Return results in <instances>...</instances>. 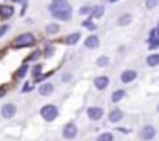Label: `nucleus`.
<instances>
[{
	"mask_svg": "<svg viewBox=\"0 0 159 141\" xmlns=\"http://www.w3.org/2000/svg\"><path fill=\"white\" fill-rule=\"evenodd\" d=\"M5 93H7V91H5V88H0V97H2Z\"/></svg>",
	"mask_w": 159,
	"mask_h": 141,
	"instance_id": "31",
	"label": "nucleus"
},
{
	"mask_svg": "<svg viewBox=\"0 0 159 141\" xmlns=\"http://www.w3.org/2000/svg\"><path fill=\"white\" fill-rule=\"evenodd\" d=\"M34 44V35L31 33H24L20 36H17L13 42V47H28Z\"/></svg>",
	"mask_w": 159,
	"mask_h": 141,
	"instance_id": "1",
	"label": "nucleus"
},
{
	"mask_svg": "<svg viewBox=\"0 0 159 141\" xmlns=\"http://www.w3.org/2000/svg\"><path fill=\"white\" fill-rule=\"evenodd\" d=\"M154 135H156V130H154V127H151V125L143 127V129H142V132H140V138H142V139H145V141H148V139L154 138Z\"/></svg>",
	"mask_w": 159,
	"mask_h": 141,
	"instance_id": "5",
	"label": "nucleus"
},
{
	"mask_svg": "<svg viewBox=\"0 0 159 141\" xmlns=\"http://www.w3.org/2000/svg\"><path fill=\"white\" fill-rule=\"evenodd\" d=\"M111 2H117V0H111Z\"/></svg>",
	"mask_w": 159,
	"mask_h": 141,
	"instance_id": "32",
	"label": "nucleus"
},
{
	"mask_svg": "<svg viewBox=\"0 0 159 141\" xmlns=\"http://www.w3.org/2000/svg\"><path fill=\"white\" fill-rule=\"evenodd\" d=\"M94 83H95L97 90H105V88L108 86V83H109V79L105 77V75H102V77H97Z\"/></svg>",
	"mask_w": 159,
	"mask_h": 141,
	"instance_id": "11",
	"label": "nucleus"
},
{
	"mask_svg": "<svg viewBox=\"0 0 159 141\" xmlns=\"http://www.w3.org/2000/svg\"><path fill=\"white\" fill-rule=\"evenodd\" d=\"M123 97H125V91H123V90H119V91H114V93H112L111 100H112V102H119V100H122Z\"/></svg>",
	"mask_w": 159,
	"mask_h": 141,
	"instance_id": "16",
	"label": "nucleus"
},
{
	"mask_svg": "<svg viewBox=\"0 0 159 141\" xmlns=\"http://www.w3.org/2000/svg\"><path fill=\"white\" fill-rule=\"evenodd\" d=\"M78 39H80V33H73V35H70V36L66 39V42H67V44H76Z\"/></svg>",
	"mask_w": 159,
	"mask_h": 141,
	"instance_id": "20",
	"label": "nucleus"
},
{
	"mask_svg": "<svg viewBox=\"0 0 159 141\" xmlns=\"http://www.w3.org/2000/svg\"><path fill=\"white\" fill-rule=\"evenodd\" d=\"M103 13H105V8H103L102 5H98V7H95V8L92 10V17H94V19H98V17L103 16Z\"/></svg>",
	"mask_w": 159,
	"mask_h": 141,
	"instance_id": "17",
	"label": "nucleus"
},
{
	"mask_svg": "<svg viewBox=\"0 0 159 141\" xmlns=\"http://www.w3.org/2000/svg\"><path fill=\"white\" fill-rule=\"evenodd\" d=\"M2 114H3V118H7V119L13 118V116L16 114V105H14V104H7V105L2 108Z\"/></svg>",
	"mask_w": 159,
	"mask_h": 141,
	"instance_id": "7",
	"label": "nucleus"
},
{
	"mask_svg": "<svg viewBox=\"0 0 159 141\" xmlns=\"http://www.w3.org/2000/svg\"><path fill=\"white\" fill-rule=\"evenodd\" d=\"M8 28H10L8 25H2V27H0V38H2V36L8 32Z\"/></svg>",
	"mask_w": 159,
	"mask_h": 141,
	"instance_id": "28",
	"label": "nucleus"
},
{
	"mask_svg": "<svg viewBox=\"0 0 159 141\" xmlns=\"http://www.w3.org/2000/svg\"><path fill=\"white\" fill-rule=\"evenodd\" d=\"M39 93H41V96H50L53 93V85L52 83H44L39 88Z\"/></svg>",
	"mask_w": 159,
	"mask_h": 141,
	"instance_id": "13",
	"label": "nucleus"
},
{
	"mask_svg": "<svg viewBox=\"0 0 159 141\" xmlns=\"http://www.w3.org/2000/svg\"><path fill=\"white\" fill-rule=\"evenodd\" d=\"M62 135H64V138H67V139L75 138V136H76V127H75V124H67V125L64 127V130H62Z\"/></svg>",
	"mask_w": 159,
	"mask_h": 141,
	"instance_id": "6",
	"label": "nucleus"
},
{
	"mask_svg": "<svg viewBox=\"0 0 159 141\" xmlns=\"http://www.w3.org/2000/svg\"><path fill=\"white\" fill-rule=\"evenodd\" d=\"M98 44H100V41H98V38L97 36H89V38H86V41H84V46L88 47V49H95V47H98Z\"/></svg>",
	"mask_w": 159,
	"mask_h": 141,
	"instance_id": "10",
	"label": "nucleus"
},
{
	"mask_svg": "<svg viewBox=\"0 0 159 141\" xmlns=\"http://www.w3.org/2000/svg\"><path fill=\"white\" fill-rule=\"evenodd\" d=\"M45 32H47L48 35H55V33L59 32V25H58V24H48L47 28H45Z\"/></svg>",
	"mask_w": 159,
	"mask_h": 141,
	"instance_id": "19",
	"label": "nucleus"
},
{
	"mask_svg": "<svg viewBox=\"0 0 159 141\" xmlns=\"http://www.w3.org/2000/svg\"><path fill=\"white\" fill-rule=\"evenodd\" d=\"M41 116L45 119V121H53L56 119L58 116V108L55 105H45L41 108Z\"/></svg>",
	"mask_w": 159,
	"mask_h": 141,
	"instance_id": "2",
	"label": "nucleus"
},
{
	"mask_svg": "<svg viewBox=\"0 0 159 141\" xmlns=\"http://www.w3.org/2000/svg\"><path fill=\"white\" fill-rule=\"evenodd\" d=\"M123 118V113L120 111V110H112L111 113H109V121L111 122H117V121H120Z\"/></svg>",
	"mask_w": 159,
	"mask_h": 141,
	"instance_id": "15",
	"label": "nucleus"
},
{
	"mask_svg": "<svg viewBox=\"0 0 159 141\" xmlns=\"http://www.w3.org/2000/svg\"><path fill=\"white\" fill-rule=\"evenodd\" d=\"M27 69H28V67H27V64H24V66H22V67L17 70V72L14 74V77H16V79H20V77H24V75L27 74Z\"/></svg>",
	"mask_w": 159,
	"mask_h": 141,
	"instance_id": "22",
	"label": "nucleus"
},
{
	"mask_svg": "<svg viewBox=\"0 0 159 141\" xmlns=\"http://www.w3.org/2000/svg\"><path fill=\"white\" fill-rule=\"evenodd\" d=\"M157 63H159V55L157 53H153V55H150L147 58V64L148 66H157Z\"/></svg>",
	"mask_w": 159,
	"mask_h": 141,
	"instance_id": "18",
	"label": "nucleus"
},
{
	"mask_svg": "<svg viewBox=\"0 0 159 141\" xmlns=\"http://www.w3.org/2000/svg\"><path fill=\"white\" fill-rule=\"evenodd\" d=\"M28 91H30V85L27 83V85L24 86V93H28Z\"/></svg>",
	"mask_w": 159,
	"mask_h": 141,
	"instance_id": "30",
	"label": "nucleus"
},
{
	"mask_svg": "<svg viewBox=\"0 0 159 141\" xmlns=\"http://www.w3.org/2000/svg\"><path fill=\"white\" fill-rule=\"evenodd\" d=\"M131 22V14H125V16H122L120 19H119V24L120 25H126V24H129Z\"/></svg>",
	"mask_w": 159,
	"mask_h": 141,
	"instance_id": "24",
	"label": "nucleus"
},
{
	"mask_svg": "<svg viewBox=\"0 0 159 141\" xmlns=\"http://www.w3.org/2000/svg\"><path fill=\"white\" fill-rule=\"evenodd\" d=\"M150 49H156L157 46H159V41H157V30L156 28H153L151 30V35H150Z\"/></svg>",
	"mask_w": 159,
	"mask_h": 141,
	"instance_id": "12",
	"label": "nucleus"
},
{
	"mask_svg": "<svg viewBox=\"0 0 159 141\" xmlns=\"http://www.w3.org/2000/svg\"><path fill=\"white\" fill-rule=\"evenodd\" d=\"M41 70H42V66H41V64H36V66L33 67V77H34V79L41 75Z\"/></svg>",
	"mask_w": 159,
	"mask_h": 141,
	"instance_id": "25",
	"label": "nucleus"
},
{
	"mask_svg": "<svg viewBox=\"0 0 159 141\" xmlns=\"http://www.w3.org/2000/svg\"><path fill=\"white\" fill-rule=\"evenodd\" d=\"M80 13H81V14H88L89 13V8H81V10H80Z\"/></svg>",
	"mask_w": 159,
	"mask_h": 141,
	"instance_id": "29",
	"label": "nucleus"
},
{
	"mask_svg": "<svg viewBox=\"0 0 159 141\" xmlns=\"http://www.w3.org/2000/svg\"><path fill=\"white\" fill-rule=\"evenodd\" d=\"M114 139V136L111 135V133H102L98 138H97V141H112Z\"/></svg>",
	"mask_w": 159,
	"mask_h": 141,
	"instance_id": "23",
	"label": "nucleus"
},
{
	"mask_svg": "<svg viewBox=\"0 0 159 141\" xmlns=\"http://www.w3.org/2000/svg\"><path fill=\"white\" fill-rule=\"evenodd\" d=\"M157 5V0H147V8H154Z\"/></svg>",
	"mask_w": 159,
	"mask_h": 141,
	"instance_id": "27",
	"label": "nucleus"
},
{
	"mask_svg": "<svg viewBox=\"0 0 159 141\" xmlns=\"http://www.w3.org/2000/svg\"><path fill=\"white\" fill-rule=\"evenodd\" d=\"M83 27H88L89 30H95V25H94V24L91 22V19H88V21H84V22H83Z\"/></svg>",
	"mask_w": 159,
	"mask_h": 141,
	"instance_id": "26",
	"label": "nucleus"
},
{
	"mask_svg": "<svg viewBox=\"0 0 159 141\" xmlns=\"http://www.w3.org/2000/svg\"><path fill=\"white\" fill-rule=\"evenodd\" d=\"M50 10H52V13H53V11H61V10H72V8H70L69 2H66V0H53V3H52Z\"/></svg>",
	"mask_w": 159,
	"mask_h": 141,
	"instance_id": "3",
	"label": "nucleus"
},
{
	"mask_svg": "<svg viewBox=\"0 0 159 141\" xmlns=\"http://www.w3.org/2000/svg\"><path fill=\"white\" fill-rule=\"evenodd\" d=\"M88 116L92 119V121H98L102 116H103V108L100 107H91L88 110Z\"/></svg>",
	"mask_w": 159,
	"mask_h": 141,
	"instance_id": "4",
	"label": "nucleus"
},
{
	"mask_svg": "<svg viewBox=\"0 0 159 141\" xmlns=\"http://www.w3.org/2000/svg\"><path fill=\"white\" fill-rule=\"evenodd\" d=\"M109 64V58L108 56H100L98 60H97V66H100V67H105V66H108Z\"/></svg>",
	"mask_w": 159,
	"mask_h": 141,
	"instance_id": "21",
	"label": "nucleus"
},
{
	"mask_svg": "<svg viewBox=\"0 0 159 141\" xmlns=\"http://www.w3.org/2000/svg\"><path fill=\"white\" fill-rule=\"evenodd\" d=\"M72 16V10H61V11H53V17L59 21H69Z\"/></svg>",
	"mask_w": 159,
	"mask_h": 141,
	"instance_id": "8",
	"label": "nucleus"
},
{
	"mask_svg": "<svg viewBox=\"0 0 159 141\" xmlns=\"http://www.w3.org/2000/svg\"><path fill=\"white\" fill-rule=\"evenodd\" d=\"M136 77H137L136 70H125V72L120 75V80H122L123 83H129V82H133Z\"/></svg>",
	"mask_w": 159,
	"mask_h": 141,
	"instance_id": "9",
	"label": "nucleus"
},
{
	"mask_svg": "<svg viewBox=\"0 0 159 141\" xmlns=\"http://www.w3.org/2000/svg\"><path fill=\"white\" fill-rule=\"evenodd\" d=\"M13 13H14V10H13L11 7H0V16H2L3 19L11 17V16H13Z\"/></svg>",
	"mask_w": 159,
	"mask_h": 141,
	"instance_id": "14",
	"label": "nucleus"
}]
</instances>
